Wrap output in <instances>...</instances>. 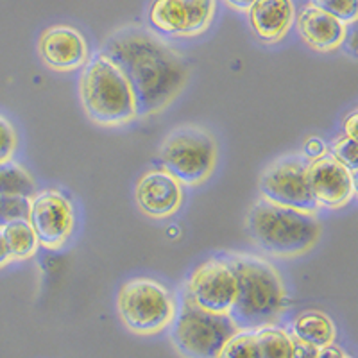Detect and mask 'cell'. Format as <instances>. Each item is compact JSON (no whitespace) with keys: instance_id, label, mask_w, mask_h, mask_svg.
Segmentation results:
<instances>
[{"instance_id":"cell-24","label":"cell","mask_w":358,"mask_h":358,"mask_svg":"<svg viewBox=\"0 0 358 358\" xmlns=\"http://www.w3.org/2000/svg\"><path fill=\"white\" fill-rule=\"evenodd\" d=\"M29 199L27 197L0 196V228L13 219H27Z\"/></svg>"},{"instance_id":"cell-17","label":"cell","mask_w":358,"mask_h":358,"mask_svg":"<svg viewBox=\"0 0 358 358\" xmlns=\"http://www.w3.org/2000/svg\"><path fill=\"white\" fill-rule=\"evenodd\" d=\"M290 337L310 346L322 348L335 341V324L326 313L310 310L294 319L290 326Z\"/></svg>"},{"instance_id":"cell-31","label":"cell","mask_w":358,"mask_h":358,"mask_svg":"<svg viewBox=\"0 0 358 358\" xmlns=\"http://www.w3.org/2000/svg\"><path fill=\"white\" fill-rule=\"evenodd\" d=\"M226 2H228V4L231 6V8L241 9V11H248L249 6H251L252 2H255V0H226Z\"/></svg>"},{"instance_id":"cell-7","label":"cell","mask_w":358,"mask_h":358,"mask_svg":"<svg viewBox=\"0 0 358 358\" xmlns=\"http://www.w3.org/2000/svg\"><path fill=\"white\" fill-rule=\"evenodd\" d=\"M176 310L174 296L151 278H134L118 290V317L131 334L143 337L162 334L171 326Z\"/></svg>"},{"instance_id":"cell-5","label":"cell","mask_w":358,"mask_h":358,"mask_svg":"<svg viewBox=\"0 0 358 358\" xmlns=\"http://www.w3.org/2000/svg\"><path fill=\"white\" fill-rule=\"evenodd\" d=\"M171 326V341L183 358H217L238 331L228 313L201 310L185 294Z\"/></svg>"},{"instance_id":"cell-20","label":"cell","mask_w":358,"mask_h":358,"mask_svg":"<svg viewBox=\"0 0 358 358\" xmlns=\"http://www.w3.org/2000/svg\"><path fill=\"white\" fill-rule=\"evenodd\" d=\"M36 192L33 178L24 167L9 162L0 163V196L31 197Z\"/></svg>"},{"instance_id":"cell-28","label":"cell","mask_w":358,"mask_h":358,"mask_svg":"<svg viewBox=\"0 0 358 358\" xmlns=\"http://www.w3.org/2000/svg\"><path fill=\"white\" fill-rule=\"evenodd\" d=\"M315 358H346V353L337 346V344H328V346H322L317 350V357Z\"/></svg>"},{"instance_id":"cell-13","label":"cell","mask_w":358,"mask_h":358,"mask_svg":"<svg viewBox=\"0 0 358 358\" xmlns=\"http://www.w3.org/2000/svg\"><path fill=\"white\" fill-rule=\"evenodd\" d=\"M138 208L151 219H169L183 203V185L165 171L145 172L134 188Z\"/></svg>"},{"instance_id":"cell-32","label":"cell","mask_w":358,"mask_h":358,"mask_svg":"<svg viewBox=\"0 0 358 358\" xmlns=\"http://www.w3.org/2000/svg\"><path fill=\"white\" fill-rule=\"evenodd\" d=\"M346 358H351V357H348V355H346Z\"/></svg>"},{"instance_id":"cell-21","label":"cell","mask_w":358,"mask_h":358,"mask_svg":"<svg viewBox=\"0 0 358 358\" xmlns=\"http://www.w3.org/2000/svg\"><path fill=\"white\" fill-rule=\"evenodd\" d=\"M217 358H258L255 330H238L220 350Z\"/></svg>"},{"instance_id":"cell-9","label":"cell","mask_w":358,"mask_h":358,"mask_svg":"<svg viewBox=\"0 0 358 358\" xmlns=\"http://www.w3.org/2000/svg\"><path fill=\"white\" fill-rule=\"evenodd\" d=\"M235 274L222 257L197 265L185 287V296L194 305L212 313H228L235 301Z\"/></svg>"},{"instance_id":"cell-3","label":"cell","mask_w":358,"mask_h":358,"mask_svg":"<svg viewBox=\"0 0 358 358\" xmlns=\"http://www.w3.org/2000/svg\"><path fill=\"white\" fill-rule=\"evenodd\" d=\"M248 231L252 242L271 257L296 258L317 244L321 222L315 213L278 206L260 197L249 208Z\"/></svg>"},{"instance_id":"cell-12","label":"cell","mask_w":358,"mask_h":358,"mask_svg":"<svg viewBox=\"0 0 358 358\" xmlns=\"http://www.w3.org/2000/svg\"><path fill=\"white\" fill-rule=\"evenodd\" d=\"M308 183L319 208L346 206L355 196V174H351L330 152L310 159Z\"/></svg>"},{"instance_id":"cell-30","label":"cell","mask_w":358,"mask_h":358,"mask_svg":"<svg viewBox=\"0 0 358 358\" xmlns=\"http://www.w3.org/2000/svg\"><path fill=\"white\" fill-rule=\"evenodd\" d=\"M9 260H11V257H9V251L8 248H6L4 236H2V231H0V267L8 264Z\"/></svg>"},{"instance_id":"cell-22","label":"cell","mask_w":358,"mask_h":358,"mask_svg":"<svg viewBox=\"0 0 358 358\" xmlns=\"http://www.w3.org/2000/svg\"><path fill=\"white\" fill-rule=\"evenodd\" d=\"M310 4L331 15L344 25L357 22L358 0H310Z\"/></svg>"},{"instance_id":"cell-16","label":"cell","mask_w":358,"mask_h":358,"mask_svg":"<svg viewBox=\"0 0 358 358\" xmlns=\"http://www.w3.org/2000/svg\"><path fill=\"white\" fill-rule=\"evenodd\" d=\"M252 33L264 43H276L285 36L294 20L290 0H255L248 9Z\"/></svg>"},{"instance_id":"cell-6","label":"cell","mask_w":358,"mask_h":358,"mask_svg":"<svg viewBox=\"0 0 358 358\" xmlns=\"http://www.w3.org/2000/svg\"><path fill=\"white\" fill-rule=\"evenodd\" d=\"M159 162L181 185L196 187L213 174L217 165V142L199 126H183L167 134L159 147Z\"/></svg>"},{"instance_id":"cell-15","label":"cell","mask_w":358,"mask_h":358,"mask_svg":"<svg viewBox=\"0 0 358 358\" xmlns=\"http://www.w3.org/2000/svg\"><path fill=\"white\" fill-rule=\"evenodd\" d=\"M296 27L303 41L317 52L337 50L346 36V25L312 4L299 13Z\"/></svg>"},{"instance_id":"cell-11","label":"cell","mask_w":358,"mask_h":358,"mask_svg":"<svg viewBox=\"0 0 358 358\" xmlns=\"http://www.w3.org/2000/svg\"><path fill=\"white\" fill-rule=\"evenodd\" d=\"M27 220L38 244L47 249H59L72 235L73 206L62 192H34L29 197Z\"/></svg>"},{"instance_id":"cell-18","label":"cell","mask_w":358,"mask_h":358,"mask_svg":"<svg viewBox=\"0 0 358 358\" xmlns=\"http://www.w3.org/2000/svg\"><path fill=\"white\" fill-rule=\"evenodd\" d=\"M2 236H4L6 248L9 251V257L15 260H25L31 258L38 249V238L34 235L31 224L27 219H13L8 224H4L2 228Z\"/></svg>"},{"instance_id":"cell-10","label":"cell","mask_w":358,"mask_h":358,"mask_svg":"<svg viewBox=\"0 0 358 358\" xmlns=\"http://www.w3.org/2000/svg\"><path fill=\"white\" fill-rule=\"evenodd\" d=\"M215 0H155L149 8V25L163 36H197L212 24Z\"/></svg>"},{"instance_id":"cell-2","label":"cell","mask_w":358,"mask_h":358,"mask_svg":"<svg viewBox=\"0 0 358 358\" xmlns=\"http://www.w3.org/2000/svg\"><path fill=\"white\" fill-rule=\"evenodd\" d=\"M236 280L235 301L228 315L238 330L273 326L283 313L287 290L273 264L252 255H224Z\"/></svg>"},{"instance_id":"cell-1","label":"cell","mask_w":358,"mask_h":358,"mask_svg":"<svg viewBox=\"0 0 358 358\" xmlns=\"http://www.w3.org/2000/svg\"><path fill=\"white\" fill-rule=\"evenodd\" d=\"M99 52L122 70L140 118L162 113L190 79L187 59L158 34L140 25L115 31Z\"/></svg>"},{"instance_id":"cell-4","label":"cell","mask_w":358,"mask_h":358,"mask_svg":"<svg viewBox=\"0 0 358 358\" xmlns=\"http://www.w3.org/2000/svg\"><path fill=\"white\" fill-rule=\"evenodd\" d=\"M79 95L86 117L99 126H124L136 118L134 101L127 79L110 57L95 54L85 63Z\"/></svg>"},{"instance_id":"cell-29","label":"cell","mask_w":358,"mask_h":358,"mask_svg":"<svg viewBox=\"0 0 358 358\" xmlns=\"http://www.w3.org/2000/svg\"><path fill=\"white\" fill-rule=\"evenodd\" d=\"M357 124H358V113L351 111L344 120V134L350 138H357Z\"/></svg>"},{"instance_id":"cell-14","label":"cell","mask_w":358,"mask_h":358,"mask_svg":"<svg viewBox=\"0 0 358 358\" xmlns=\"http://www.w3.org/2000/svg\"><path fill=\"white\" fill-rule=\"evenodd\" d=\"M38 50L43 63L57 72H70L88 62V43L78 29L56 25L40 38Z\"/></svg>"},{"instance_id":"cell-27","label":"cell","mask_w":358,"mask_h":358,"mask_svg":"<svg viewBox=\"0 0 358 358\" xmlns=\"http://www.w3.org/2000/svg\"><path fill=\"white\" fill-rule=\"evenodd\" d=\"M294 341V348H292V358H315L317 357V350L319 348L310 346V344H305L301 341Z\"/></svg>"},{"instance_id":"cell-19","label":"cell","mask_w":358,"mask_h":358,"mask_svg":"<svg viewBox=\"0 0 358 358\" xmlns=\"http://www.w3.org/2000/svg\"><path fill=\"white\" fill-rule=\"evenodd\" d=\"M255 335H257L258 358H292L294 341L289 331L273 324L255 330Z\"/></svg>"},{"instance_id":"cell-26","label":"cell","mask_w":358,"mask_h":358,"mask_svg":"<svg viewBox=\"0 0 358 358\" xmlns=\"http://www.w3.org/2000/svg\"><path fill=\"white\" fill-rule=\"evenodd\" d=\"M322 155H326L324 142L319 140L317 136H310L305 142V145H303V156H305L306 159H315Z\"/></svg>"},{"instance_id":"cell-23","label":"cell","mask_w":358,"mask_h":358,"mask_svg":"<svg viewBox=\"0 0 358 358\" xmlns=\"http://www.w3.org/2000/svg\"><path fill=\"white\" fill-rule=\"evenodd\" d=\"M331 156L337 162H341L351 174H357L358 169V142L357 138H350V136H341L337 142L331 145Z\"/></svg>"},{"instance_id":"cell-8","label":"cell","mask_w":358,"mask_h":358,"mask_svg":"<svg viewBox=\"0 0 358 358\" xmlns=\"http://www.w3.org/2000/svg\"><path fill=\"white\" fill-rule=\"evenodd\" d=\"M308 163L310 159L303 155L283 156L271 163L258 181L262 199L301 212H317L308 183Z\"/></svg>"},{"instance_id":"cell-25","label":"cell","mask_w":358,"mask_h":358,"mask_svg":"<svg viewBox=\"0 0 358 358\" xmlns=\"http://www.w3.org/2000/svg\"><path fill=\"white\" fill-rule=\"evenodd\" d=\"M17 151V133L4 117H0V163L9 162Z\"/></svg>"}]
</instances>
